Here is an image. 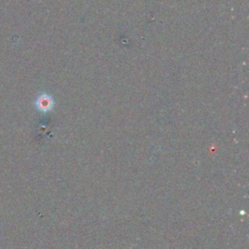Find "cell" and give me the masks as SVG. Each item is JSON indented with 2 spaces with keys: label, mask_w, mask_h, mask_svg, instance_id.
Segmentation results:
<instances>
[{
  "label": "cell",
  "mask_w": 249,
  "mask_h": 249,
  "mask_svg": "<svg viewBox=\"0 0 249 249\" xmlns=\"http://www.w3.org/2000/svg\"><path fill=\"white\" fill-rule=\"evenodd\" d=\"M53 99L48 94H41L36 100V107L41 112H48L53 107Z\"/></svg>",
  "instance_id": "obj_1"
}]
</instances>
